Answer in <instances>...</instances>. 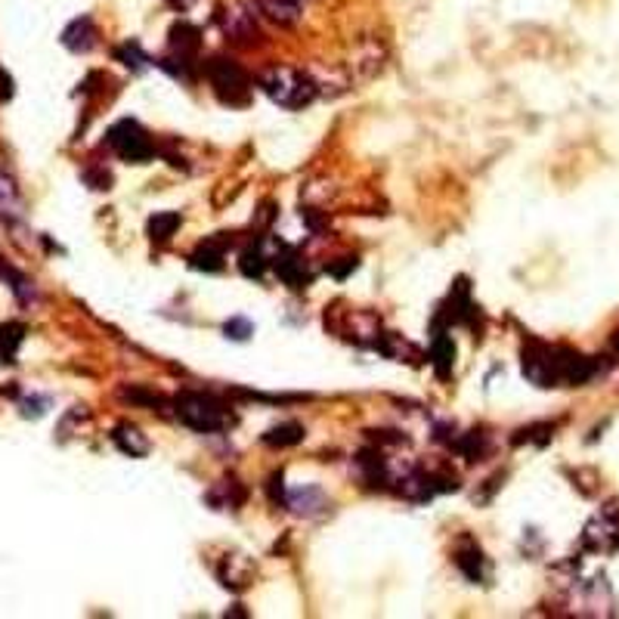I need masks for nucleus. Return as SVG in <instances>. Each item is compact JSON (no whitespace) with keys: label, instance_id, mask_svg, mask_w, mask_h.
<instances>
[{"label":"nucleus","instance_id":"nucleus-14","mask_svg":"<svg viewBox=\"0 0 619 619\" xmlns=\"http://www.w3.org/2000/svg\"><path fill=\"white\" fill-rule=\"evenodd\" d=\"M257 10L264 12L270 22L289 29V25H295L297 19H301V0H257Z\"/></svg>","mask_w":619,"mask_h":619},{"label":"nucleus","instance_id":"nucleus-6","mask_svg":"<svg viewBox=\"0 0 619 619\" xmlns=\"http://www.w3.org/2000/svg\"><path fill=\"white\" fill-rule=\"evenodd\" d=\"M573 601H576L579 614H591V616H601V614H614V591H610L607 579L604 576H595V579H579L573 585Z\"/></svg>","mask_w":619,"mask_h":619},{"label":"nucleus","instance_id":"nucleus-8","mask_svg":"<svg viewBox=\"0 0 619 619\" xmlns=\"http://www.w3.org/2000/svg\"><path fill=\"white\" fill-rule=\"evenodd\" d=\"M217 25L232 44H254L257 41V22H254V12H245L242 6H224L217 12Z\"/></svg>","mask_w":619,"mask_h":619},{"label":"nucleus","instance_id":"nucleus-29","mask_svg":"<svg viewBox=\"0 0 619 619\" xmlns=\"http://www.w3.org/2000/svg\"><path fill=\"white\" fill-rule=\"evenodd\" d=\"M171 6H177V10H189L192 6V0H167Z\"/></svg>","mask_w":619,"mask_h":619},{"label":"nucleus","instance_id":"nucleus-5","mask_svg":"<svg viewBox=\"0 0 619 619\" xmlns=\"http://www.w3.org/2000/svg\"><path fill=\"white\" fill-rule=\"evenodd\" d=\"M106 143L115 149V155H118V159L134 161V165H143V161H149L155 155L152 136H149L140 124L130 121V118L115 124V127L106 134Z\"/></svg>","mask_w":619,"mask_h":619},{"label":"nucleus","instance_id":"nucleus-12","mask_svg":"<svg viewBox=\"0 0 619 619\" xmlns=\"http://www.w3.org/2000/svg\"><path fill=\"white\" fill-rule=\"evenodd\" d=\"M62 44L71 50V53H87V50L96 47V25L90 16H77L69 29L62 31Z\"/></svg>","mask_w":619,"mask_h":619},{"label":"nucleus","instance_id":"nucleus-21","mask_svg":"<svg viewBox=\"0 0 619 619\" xmlns=\"http://www.w3.org/2000/svg\"><path fill=\"white\" fill-rule=\"evenodd\" d=\"M22 341H25V325L19 322L0 325V362H12V356H16Z\"/></svg>","mask_w":619,"mask_h":619},{"label":"nucleus","instance_id":"nucleus-20","mask_svg":"<svg viewBox=\"0 0 619 619\" xmlns=\"http://www.w3.org/2000/svg\"><path fill=\"white\" fill-rule=\"evenodd\" d=\"M22 214V199H19V189L0 171V217L4 220H16Z\"/></svg>","mask_w":619,"mask_h":619},{"label":"nucleus","instance_id":"nucleus-10","mask_svg":"<svg viewBox=\"0 0 619 619\" xmlns=\"http://www.w3.org/2000/svg\"><path fill=\"white\" fill-rule=\"evenodd\" d=\"M217 576H220V582H224L226 589L242 591V589L251 585V579H254V564L248 558H242V555H226L224 566L217 570Z\"/></svg>","mask_w":619,"mask_h":619},{"label":"nucleus","instance_id":"nucleus-11","mask_svg":"<svg viewBox=\"0 0 619 619\" xmlns=\"http://www.w3.org/2000/svg\"><path fill=\"white\" fill-rule=\"evenodd\" d=\"M455 566H459L471 582H484L486 558H484V551H480V545L471 542V539H461L459 549H455Z\"/></svg>","mask_w":619,"mask_h":619},{"label":"nucleus","instance_id":"nucleus-16","mask_svg":"<svg viewBox=\"0 0 619 619\" xmlns=\"http://www.w3.org/2000/svg\"><path fill=\"white\" fill-rule=\"evenodd\" d=\"M195 50H199V29L186 19L174 22L171 29V53L174 56H183V60H192Z\"/></svg>","mask_w":619,"mask_h":619},{"label":"nucleus","instance_id":"nucleus-23","mask_svg":"<svg viewBox=\"0 0 619 619\" xmlns=\"http://www.w3.org/2000/svg\"><path fill=\"white\" fill-rule=\"evenodd\" d=\"M452 449H455V452H461V455H465L468 461H480V459H484V455H486V434H480V431H471V434H461V436H455Z\"/></svg>","mask_w":619,"mask_h":619},{"label":"nucleus","instance_id":"nucleus-15","mask_svg":"<svg viewBox=\"0 0 619 619\" xmlns=\"http://www.w3.org/2000/svg\"><path fill=\"white\" fill-rule=\"evenodd\" d=\"M226 245H230V239H208V242L199 245V251L192 254V266L195 270H220L224 266V257H226Z\"/></svg>","mask_w":619,"mask_h":619},{"label":"nucleus","instance_id":"nucleus-13","mask_svg":"<svg viewBox=\"0 0 619 619\" xmlns=\"http://www.w3.org/2000/svg\"><path fill=\"white\" fill-rule=\"evenodd\" d=\"M245 486L239 484V480H220V484H214L211 490H208V495L205 499L211 501L214 508H217V511H236L239 505H242L245 501Z\"/></svg>","mask_w":619,"mask_h":619},{"label":"nucleus","instance_id":"nucleus-4","mask_svg":"<svg viewBox=\"0 0 619 619\" xmlns=\"http://www.w3.org/2000/svg\"><path fill=\"white\" fill-rule=\"evenodd\" d=\"M205 75L224 106H236V109L248 106V100H251V77L245 75V69L239 62L214 56V60L205 65Z\"/></svg>","mask_w":619,"mask_h":619},{"label":"nucleus","instance_id":"nucleus-17","mask_svg":"<svg viewBox=\"0 0 619 619\" xmlns=\"http://www.w3.org/2000/svg\"><path fill=\"white\" fill-rule=\"evenodd\" d=\"M112 443L121 449L124 455H130V459H140V455L149 452V440L140 434V428H134V425H118V428H115Z\"/></svg>","mask_w":619,"mask_h":619},{"label":"nucleus","instance_id":"nucleus-7","mask_svg":"<svg viewBox=\"0 0 619 619\" xmlns=\"http://www.w3.org/2000/svg\"><path fill=\"white\" fill-rule=\"evenodd\" d=\"M582 545L589 551H619V511L604 508L591 517V524L582 533Z\"/></svg>","mask_w":619,"mask_h":619},{"label":"nucleus","instance_id":"nucleus-1","mask_svg":"<svg viewBox=\"0 0 619 619\" xmlns=\"http://www.w3.org/2000/svg\"><path fill=\"white\" fill-rule=\"evenodd\" d=\"M524 375L530 378L536 387H576L598 375V362L591 356H582L570 347H558V344L530 341L524 347Z\"/></svg>","mask_w":619,"mask_h":619},{"label":"nucleus","instance_id":"nucleus-28","mask_svg":"<svg viewBox=\"0 0 619 619\" xmlns=\"http://www.w3.org/2000/svg\"><path fill=\"white\" fill-rule=\"evenodd\" d=\"M121 396L124 400H130V403H140V406H152V409H159L161 406V400L159 396H152V394H146V390H121Z\"/></svg>","mask_w":619,"mask_h":619},{"label":"nucleus","instance_id":"nucleus-31","mask_svg":"<svg viewBox=\"0 0 619 619\" xmlns=\"http://www.w3.org/2000/svg\"><path fill=\"white\" fill-rule=\"evenodd\" d=\"M301 4H304V0H301Z\"/></svg>","mask_w":619,"mask_h":619},{"label":"nucleus","instance_id":"nucleus-2","mask_svg":"<svg viewBox=\"0 0 619 619\" xmlns=\"http://www.w3.org/2000/svg\"><path fill=\"white\" fill-rule=\"evenodd\" d=\"M174 412L186 428L199 434H217L232 425V412L226 403H220L214 394H201V390H183L174 400Z\"/></svg>","mask_w":619,"mask_h":619},{"label":"nucleus","instance_id":"nucleus-27","mask_svg":"<svg viewBox=\"0 0 619 619\" xmlns=\"http://www.w3.org/2000/svg\"><path fill=\"white\" fill-rule=\"evenodd\" d=\"M224 331H226V338H232V341H248V338L254 335V325L248 322V319L236 316V319H230V322L224 325Z\"/></svg>","mask_w":619,"mask_h":619},{"label":"nucleus","instance_id":"nucleus-9","mask_svg":"<svg viewBox=\"0 0 619 619\" xmlns=\"http://www.w3.org/2000/svg\"><path fill=\"white\" fill-rule=\"evenodd\" d=\"M270 264H273V270L279 273V279H282L285 285H291V289H307V285L313 282V273L307 270V264H304L301 254L291 251V248L279 251Z\"/></svg>","mask_w":619,"mask_h":619},{"label":"nucleus","instance_id":"nucleus-19","mask_svg":"<svg viewBox=\"0 0 619 619\" xmlns=\"http://www.w3.org/2000/svg\"><path fill=\"white\" fill-rule=\"evenodd\" d=\"M431 362H434V371L440 378H446L452 371V362H455V347L449 341L446 331H434V347H431Z\"/></svg>","mask_w":619,"mask_h":619},{"label":"nucleus","instance_id":"nucleus-22","mask_svg":"<svg viewBox=\"0 0 619 619\" xmlns=\"http://www.w3.org/2000/svg\"><path fill=\"white\" fill-rule=\"evenodd\" d=\"M180 224H183V217H180L177 211H161L149 220V236H152L155 242H167V239L180 230Z\"/></svg>","mask_w":619,"mask_h":619},{"label":"nucleus","instance_id":"nucleus-25","mask_svg":"<svg viewBox=\"0 0 619 619\" xmlns=\"http://www.w3.org/2000/svg\"><path fill=\"white\" fill-rule=\"evenodd\" d=\"M115 56H118V62L127 65L130 71H143L149 62H152V60H149V56H146V50H143L136 41H124L121 47L115 50Z\"/></svg>","mask_w":619,"mask_h":619},{"label":"nucleus","instance_id":"nucleus-30","mask_svg":"<svg viewBox=\"0 0 619 619\" xmlns=\"http://www.w3.org/2000/svg\"><path fill=\"white\" fill-rule=\"evenodd\" d=\"M614 350H616V354H619V331H616V335H614Z\"/></svg>","mask_w":619,"mask_h":619},{"label":"nucleus","instance_id":"nucleus-26","mask_svg":"<svg viewBox=\"0 0 619 619\" xmlns=\"http://www.w3.org/2000/svg\"><path fill=\"white\" fill-rule=\"evenodd\" d=\"M239 266H242L245 276L260 279V276H264L266 266H270V257H266V254L260 251V245H251L248 251H242V260H239Z\"/></svg>","mask_w":619,"mask_h":619},{"label":"nucleus","instance_id":"nucleus-18","mask_svg":"<svg viewBox=\"0 0 619 619\" xmlns=\"http://www.w3.org/2000/svg\"><path fill=\"white\" fill-rule=\"evenodd\" d=\"M289 508L295 514H319L325 508V493L319 490V486H301V490H295L289 495Z\"/></svg>","mask_w":619,"mask_h":619},{"label":"nucleus","instance_id":"nucleus-3","mask_svg":"<svg viewBox=\"0 0 619 619\" xmlns=\"http://www.w3.org/2000/svg\"><path fill=\"white\" fill-rule=\"evenodd\" d=\"M260 90L270 96L273 102H279L282 109H304L319 96V81H313L304 71L291 69H273L260 77Z\"/></svg>","mask_w":619,"mask_h":619},{"label":"nucleus","instance_id":"nucleus-24","mask_svg":"<svg viewBox=\"0 0 619 619\" xmlns=\"http://www.w3.org/2000/svg\"><path fill=\"white\" fill-rule=\"evenodd\" d=\"M304 440V428L295 425V421H289V425H279V428H270V431L264 434V443L266 446H297V443Z\"/></svg>","mask_w":619,"mask_h":619}]
</instances>
